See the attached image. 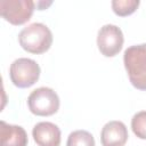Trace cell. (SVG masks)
<instances>
[{"label":"cell","instance_id":"obj_1","mask_svg":"<svg viewBox=\"0 0 146 146\" xmlns=\"http://www.w3.org/2000/svg\"><path fill=\"white\" fill-rule=\"evenodd\" d=\"M123 63L131 84L136 89L146 91V43L127 48Z\"/></svg>","mask_w":146,"mask_h":146},{"label":"cell","instance_id":"obj_2","mask_svg":"<svg viewBox=\"0 0 146 146\" xmlns=\"http://www.w3.org/2000/svg\"><path fill=\"white\" fill-rule=\"evenodd\" d=\"M21 47L31 54H43L52 43V33L42 23H32L24 27L18 34Z\"/></svg>","mask_w":146,"mask_h":146},{"label":"cell","instance_id":"obj_3","mask_svg":"<svg viewBox=\"0 0 146 146\" xmlns=\"http://www.w3.org/2000/svg\"><path fill=\"white\" fill-rule=\"evenodd\" d=\"M27 105L34 115L50 116L59 108V97L51 88L40 87L30 94Z\"/></svg>","mask_w":146,"mask_h":146},{"label":"cell","instance_id":"obj_4","mask_svg":"<svg viewBox=\"0 0 146 146\" xmlns=\"http://www.w3.org/2000/svg\"><path fill=\"white\" fill-rule=\"evenodd\" d=\"M11 82L18 88H29L40 78V66L31 58L15 59L9 68Z\"/></svg>","mask_w":146,"mask_h":146},{"label":"cell","instance_id":"obj_5","mask_svg":"<svg viewBox=\"0 0 146 146\" xmlns=\"http://www.w3.org/2000/svg\"><path fill=\"white\" fill-rule=\"evenodd\" d=\"M35 2L32 0H1L0 14L13 25H22L31 19Z\"/></svg>","mask_w":146,"mask_h":146},{"label":"cell","instance_id":"obj_6","mask_svg":"<svg viewBox=\"0 0 146 146\" xmlns=\"http://www.w3.org/2000/svg\"><path fill=\"white\" fill-rule=\"evenodd\" d=\"M124 38L120 27L113 24L102 26L97 34V46L102 55L105 57H114L123 46Z\"/></svg>","mask_w":146,"mask_h":146},{"label":"cell","instance_id":"obj_7","mask_svg":"<svg viewBox=\"0 0 146 146\" xmlns=\"http://www.w3.org/2000/svg\"><path fill=\"white\" fill-rule=\"evenodd\" d=\"M128 129L121 121L107 122L100 132V141L103 146H123L128 140Z\"/></svg>","mask_w":146,"mask_h":146},{"label":"cell","instance_id":"obj_8","mask_svg":"<svg viewBox=\"0 0 146 146\" xmlns=\"http://www.w3.org/2000/svg\"><path fill=\"white\" fill-rule=\"evenodd\" d=\"M34 141L39 146H59L60 129L51 122H39L32 130Z\"/></svg>","mask_w":146,"mask_h":146},{"label":"cell","instance_id":"obj_9","mask_svg":"<svg viewBox=\"0 0 146 146\" xmlns=\"http://www.w3.org/2000/svg\"><path fill=\"white\" fill-rule=\"evenodd\" d=\"M27 141L24 128L0 121V146H26Z\"/></svg>","mask_w":146,"mask_h":146},{"label":"cell","instance_id":"obj_10","mask_svg":"<svg viewBox=\"0 0 146 146\" xmlns=\"http://www.w3.org/2000/svg\"><path fill=\"white\" fill-rule=\"evenodd\" d=\"M66 146H95L94 136L86 130H75L70 133Z\"/></svg>","mask_w":146,"mask_h":146},{"label":"cell","instance_id":"obj_11","mask_svg":"<svg viewBox=\"0 0 146 146\" xmlns=\"http://www.w3.org/2000/svg\"><path fill=\"white\" fill-rule=\"evenodd\" d=\"M139 3V0H113L112 9L117 16L124 17L133 14L137 10Z\"/></svg>","mask_w":146,"mask_h":146},{"label":"cell","instance_id":"obj_12","mask_svg":"<svg viewBox=\"0 0 146 146\" xmlns=\"http://www.w3.org/2000/svg\"><path fill=\"white\" fill-rule=\"evenodd\" d=\"M131 129L138 138L146 139V111H140L132 116Z\"/></svg>","mask_w":146,"mask_h":146},{"label":"cell","instance_id":"obj_13","mask_svg":"<svg viewBox=\"0 0 146 146\" xmlns=\"http://www.w3.org/2000/svg\"><path fill=\"white\" fill-rule=\"evenodd\" d=\"M49 5H51V2H49V3H46V2H36V7L39 8V10H42V9H44L47 6H49Z\"/></svg>","mask_w":146,"mask_h":146}]
</instances>
